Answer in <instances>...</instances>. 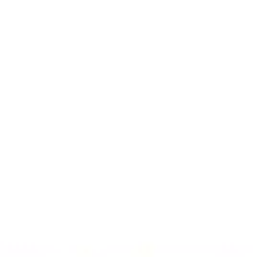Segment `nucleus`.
Here are the masks:
<instances>
[]
</instances>
